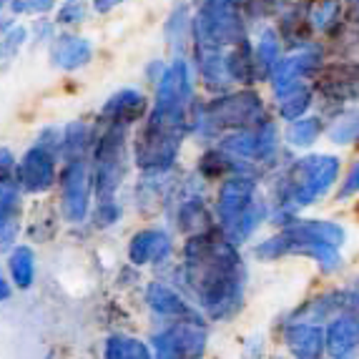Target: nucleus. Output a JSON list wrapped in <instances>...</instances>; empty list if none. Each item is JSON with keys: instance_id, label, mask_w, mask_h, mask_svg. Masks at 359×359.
I'll use <instances>...</instances> for the list:
<instances>
[{"instance_id": "c9c22d12", "label": "nucleus", "mask_w": 359, "mask_h": 359, "mask_svg": "<svg viewBox=\"0 0 359 359\" xmlns=\"http://www.w3.org/2000/svg\"><path fill=\"white\" fill-rule=\"evenodd\" d=\"M15 168V156L11 149H0V176H13Z\"/></svg>"}, {"instance_id": "f257e3e1", "label": "nucleus", "mask_w": 359, "mask_h": 359, "mask_svg": "<svg viewBox=\"0 0 359 359\" xmlns=\"http://www.w3.org/2000/svg\"><path fill=\"white\" fill-rule=\"evenodd\" d=\"M181 282L211 319H229L244 304V264L224 231L194 233L184 244Z\"/></svg>"}, {"instance_id": "79ce46f5", "label": "nucleus", "mask_w": 359, "mask_h": 359, "mask_svg": "<svg viewBox=\"0 0 359 359\" xmlns=\"http://www.w3.org/2000/svg\"><path fill=\"white\" fill-rule=\"evenodd\" d=\"M239 3H241V0H239Z\"/></svg>"}, {"instance_id": "bb28decb", "label": "nucleus", "mask_w": 359, "mask_h": 359, "mask_svg": "<svg viewBox=\"0 0 359 359\" xmlns=\"http://www.w3.org/2000/svg\"><path fill=\"white\" fill-rule=\"evenodd\" d=\"M163 33H166L168 46L174 50H184V43L191 38V15H189V8L176 6L168 15L166 25H163Z\"/></svg>"}, {"instance_id": "20e7f679", "label": "nucleus", "mask_w": 359, "mask_h": 359, "mask_svg": "<svg viewBox=\"0 0 359 359\" xmlns=\"http://www.w3.org/2000/svg\"><path fill=\"white\" fill-rule=\"evenodd\" d=\"M184 136V126L146 114L144 123L133 138V161L146 176L168 174L179 161Z\"/></svg>"}, {"instance_id": "4be33fe9", "label": "nucleus", "mask_w": 359, "mask_h": 359, "mask_svg": "<svg viewBox=\"0 0 359 359\" xmlns=\"http://www.w3.org/2000/svg\"><path fill=\"white\" fill-rule=\"evenodd\" d=\"M176 226H179V231L189 233V236L214 229L211 226V214H209V209H206L204 198L194 194V196H186L184 201H179Z\"/></svg>"}, {"instance_id": "423d86ee", "label": "nucleus", "mask_w": 359, "mask_h": 359, "mask_svg": "<svg viewBox=\"0 0 359 359\" xmlns=\"http://www.w3.org/2000/svg\"><path fill=\"white\" fill-rule=\"evenodd\" d=\"M339 176V161L334 156H306L289 166L282 179L279 204L287 209H299L319 201L330 194Z\"/></svg>"}, {"instance_id": "7ed1b4c3", "label": "nucleus", "mask_w": 359, "mask_h": 359, "mask_svg": "<svg viewBox=\"0 0 359 359\" xmlns=\"http://www.w3.org/2000/svg\"><path fill=\"white\" fill-rule=\"evenodd\" d=\"M264 103L254 90L241 93H222L216 101L201 106L198 103L194 116L191 131L198 136H219L224 131H244L264 123Z\"/></svg>"}, {"instance_id": "2f4dec72", "label": "nucleus", "mask_w": 359, "mask_h": 359, "mask_svg": "<svg viewBox=\"0 0 359 359\" xmlns=\"http://www.w3.org/2000/svg\"><path fill=\"white\" fill-rule=\"evenodd\" d=\"M8 8L11 13L18 18V15H36V18H43L48 15L50 11L58 8V0H8Z\"/></svg>"}, {"instance_id": "412c9836", "label": "nucleus", "mask_w": 359, "mask_h": 359, "mask_svg": "<svg viewBox=\"0 0 359 359\" xmlns=\"http://www.w3.org/2000/svg\"><path fill=\"white\" fill-rule=\"evenodd\" d=\"M90 141H93V126L86 121H71L60 126V163L88 158Z\"/></svg>"}, {"instance_id": "473e14b6", "label": "nucleus", "mask_w": 359, "mask_h": 359, "mask_svg": "<svg viewBox=\"0 0 359 359\" xmlns=\"http://www.w3.org/2000/svg\"><path fill=\"white\" fill-rule=\"evenodd\" d=\"M330 138L334 144H354L359 141V111L352 116H344L330 128Z\"/></svg>"}, {"instance_id": "6e6552de", "label": "nucleus", "mask_w": 359, "mask_h": 359, "mask_svg": "<svg viewBox=\"0 0 359 359\" xmlns=\"http://www.w3.org/2000/svg\"><path fill=\"white\" fill-rule=\"evenodd\" d=\"M58 156L50 154L48 149H43L41 144H33L20 158H15L13 179H15L23 194H33V196L48 194L58 181Z\"/></svg>"}, {"instance_id": "2eb2a0df", "label": "nucleus", "mask_w": 359, "mask_h": 359, "mask_svg": "<svg viewBox=\"0 0 359 359\" xmlns=\"http://www.w3.org/2000/svg\"><path fill=\"white\" fill-rule=\"evenodd\" d=\"M319 58H322V53L317 48H302L294 55H289V58H279V63H276L269 76L271 83H274V93H282V90L306 81L322 63Z\"/></svg>"}, {"instance_id": "393cba45", "label": "nucleus", "mask_w": 359, "mask_h": 359, "mask_svg": "<svg viewBox=\"0 0 359 359\" xmlns=\"http://www.w3.org/2000/svg\"><path fill=\"white\" fill-rule=\"evenodd\" d=\"M276 101H279V114L284 118L297 121L311 106V88L302 81V83L292 86V88L282 90V93H276Z\"/></svg>"}, {"instance_id": "4c0bfd02", "label": "nucleus", "mask_w": 359, "mask_h": 359, "mask_svg": "<svg viewBox=\"0 0 359 359\" xmlns=\"http://www.w3.org/2000/svg\"><path fill=\"white\" fill-rule=\"evenodd\" d=\"M11 297H13V284H11V279L0 271V304H3V302H8Z\"/></svg>"}, {"instance_id": "aec40b11", "label": "nucleus", "mask_w": 359, "mask_h": 359, "mask_svg": "<svg viewBox=\"0 0 359 359\" xmlns=\"http://www.w3.org/2000/svg\"><path fill=\"white\" fill-rule=\"evenodd\" d=\"M38 274V257L36 249L30 244H15L11 246V254H8V279H11L13 289H30L36 284Z\"/></svg>"}, {"instance_id": "9d476101", "label": "nucleus", "mask_w": 359, "mask_h": 359, "mask_svg": "<svg viewBox=\"0 0 359 359\" xmlns=\"http://www.w3.org/2000/svg\"><path fill=\"white\" fill-rule=\"evenodd\" d=\"M149 108V98L138 88H121L106 98V103L98 111V123L131 128L133 123H141L146 118Z\"/></svg>"}, {"instance_id": "a19ab883", "label": "nucleus", "mask_w": 359, "mask_h": 359, "mask_svg": "<svg viewBox=\"0 0 359 359\" xmlns=\"http://www.w3.org/2000/svg\"><path fill=\"white\" fill-rule=\"evenodd\" d=\"M83 3H86V0H83Z\"/></svg>"}, {"instance_id": "c85d7f7f", "label": "nucleus", "mask_w": 359, "mask_h": 359, "mask_svg": "<svg viewBox=\"0 0 359 359\" xmlns=\"http://www.w3.org/2000/svg\"><path fill=\"white\" fill-rule=\"evenodd\" d=\"M25 41H30L28 28L15 20V23L0 36V66H3V63H11V60L18 55V50L25 46Z\"/></svg>"}, {"instance_id": "6ab92c4d", "label": "nucleus", "mask_w": 359, "mask_h": 359, "mask_svg": "<svg viewBox=\"0 0 359 359\" xmlns=\"http://www.w3.org/2000/svg\"><path fill=\"white\" fill-rule=\"evenodd\" d=\"M196 66H198V78L204 81V86L216 93H224L229 86L233 83L231 73H229L226 63V50H204L196 48Z\"/></svg>"}, {"instance_id": "5701e85b", "label": "nucleus", "mask_w": 359, "mask_h": 359, "mask_svg": "<svg viewBox=\"0 0 359 359\" xmlns=\"http://www.w3.org/2000/svg\"><path fill=\"white\" fill-rule=\"evenodd\" d=\"M287 229H292L294 233L306 236L311 241H319V244L327 246H339L344 244V229L337 226L332 222H319V219H302V222H292L287 224Z\"/></svg>"}, {"instance_id": "7c9ffc66", "label": "nucleus", "mask_w": 359, "mask_h": 359, "mask_svg": "<svg viewBox=\"0 0 359 359\" xmlns=\"http://www.w3.org/2000/svg\"><path fill=\"white\" fill-rule=\"evenodd\" d=\"M309 20H314V25H317L319 30L330 33V30H334L337 25H341V6L337 3V0H322L317 13H314Z\"/></svg>"}, {"instance_id": "72a5a7b5", "label": "nucleus", "mask_w": 359, "mask_h": 359, "mask_svg": "<svg viewBox=\"0 0 359 359\" xmlns=\"http://www.w3.org/2000/svg\"><path fill=\"white\" fill-rule=\"evenodd\" d=\"M90 214H93L96 226L108 229L121 219V204L116 198H103V201H96V206H90Z\"/></svg>"}, {"instance_id": "c756f323", "label": "nucleus", "mask_w": 359, "mask_h": 359, "mask_svg": "<svg viewBox=\"0 0 359 359\" xmlns=\"http://www.w3.org/2000/svg\"><path fill=\"white\" fill-rule=\"evenodd\" d=\"M88 18V6L83 0H63L58 8H55V18L53 23L63 25V28H73V25H83Z\"/></svg>"}, {"instance_id": "ddd939ff", "label": "nucleus", "mask_w": 359, "mask_h": 359, "mask_svg": "<svg viewBox=\"0 0 359 359\" xmlns=\"http://www.w3.org/2000/svg\"><path fill=\"white\" fill-rule=\"evenodd\" d=\"M23 219V191L13 176H0V249L15 246Z\"/></svg>"}, {"instance_id": "58836bf2", "label": "nucleus", "mask_w": 359, "mask_h": 359, "mask_svg": "<svg viewBox=\"0 0 359 359\" xmlns=\"http://www.w3.org/2000/svg\"><path fill=\"white\" fill-rule=\"evenodd\" d=\"M13 23H15V18H13V15H0V36H3V33H6Z\"/></svg>"}, {"instance_id": "cd10ccee", "label": "nucleus", "mask_w": 359, "mask_h": 359, "mask_svg": "<svg viewBox=\"0 0 359 359\" xmlns=\"http://www.w3.org/2000/svg\"><path fill=\"white\" fill-rule=\"evenodd\" d=\"M322 133V121L319 118H297L289 123L287 128V141L292 146H299V149H306L319 138Z\"/></svg>"}, {"instance_id": "f8f14e48", "label": "nucleus", "mask_w": 359, "mask_h": 359, "mask_svg": "<svg viewBox=\"0 0 359 359\" xmlns=\"http://www.w3.org/2000/svg\"><path fill=\"white\" fill-rule=\"evenodd\" d=\"M146 304L156 317L166 319V322H179V319H201V311L186 302L176 287L166 282H151L146 287Z\"/></svg>"}, {"instance_id": "ea45409f", "label": "nucleus", "mask_w": 359, "mask_h": 359, "mask_svg": "<svg viewBox=\"0 0 359 359\" xmlns=\"http://www.w3.org/2000/svg\"><path fill=\"white\" fill-rule=\"evenodd\" d=\"M3 6H8V0H0V8H3Z\"/></svg>"}, {"instance_id": "0eeeda50", "label": "nucleus", "mask_w": 359, "mask_h": 359, "mask_svg": "<svg viewBox=\"0 0 359 359\" xmlns=\"http://www.w3.org/2000/svg\"><path fill=\"white\" fill-rule=\"evenodd\" d=\"M60 191V216L66 224H83L93 206V176H90L88 158L63 161L58 168Z\"/></svg>"}, {"instance_id": "dca6fc26", "label": "nucleus", "mask_w": 359, "mask_h": 359, "mask_svg": "<svg viewBox=\"0 0 359 359\" xmlns=\"http://www.w3.org/2000/svg\"><path fill=\"white\" fill-rule=\"evenodd\" d=\"M319 93L332 103H347L359 96V63H339L324 68L317 83Z\"/></svg>"}, {"instance_id": "f03ea898", "label": "nucleus", "mask_w": 359, "mask_h": 359, "mask_svg": "<svg viewBox=\"0 0 359 359\" xmlns=\"http://www.w3.org/2000/svg\"><path fill=\"white\" fill-rule=\"evenodd\" d=\"M219 226L231 244L249 239L266 219V204L257 194V181L246 174L226 176L216 201Z\"/></svg>"}, {"instance_id": "a878e982", "label": "nucleus", "mask_w": 359, "mask_h": 359, "mask_svg": "<svg viewBox=\"0 0 359 359\" xmlns=\"http://www.w3.org/2000/svg\"><path fill=\"white\" fill-rule=\"evenodd\" d=\"M276 63H279V41L271 30H264L257 50H254V76H257V81L269 78Z\"/></svg>"}, {"instance_id": "e433bc0d", "label": "nucleus", "mask_w": 359, "mask_h": 359, "mask_svg": "<svg viewBox=\"0 0 359 359\" xmlns=\"http://www.w3.org/2000/svg\"><path fill=\"white\" fill-rule=\"evenodd\" d=\"M126 0H93V13H98V15H106V13L116 11L118 6H123Z\"/></svg>"}, {"instance_id": "39448f33", "label": "nucleus", "mask_w": 359, "mask_h": 359, "mask_svg": "<svg viewBox=\"0 0 359 359\" xmlns=\"http://www.w3.org/2000/svg\"><path fill=\"white\" fill-rule=\"evenodd\" d=\"M191 38L204 50H226L244 41L239 0H196Z\"/></svg>"}, {"instance_id": "1a4fd4ad", "label": "nucleus", "mask_w": 359, "mask_h": 359, "mask_svg": "<svg viewBox=\"0 0 359 359\" xmlns=\"http://www.w3.org/2000/svg\"><path fill=\"white\" fill-rule=\"evenodd\" d=\"M259 259H279L287 257V254H304V257L317 259V264L324 271H334L339 266V252L334 246L319 244V241H311L306 236L294 233L292 229L284 226V231L274 239H266L264 244H259L254 249Z\"/></svg>"}, {"instance_id": "4468645a", "label": "nucleus", "mask_w": 359, "mask_h": 359, "mask_svg": "<svg viewBox=\"0 0 359 359\" xmlns=\"http://www.w3.org/2000/svg\"><path fill=\"white\" fill-rule=\"evenodd\" d=\"M171 252H174V244H171V236L163 229H141L128 241V262L133 266L161 264L171 257Z\"/></svg>"}, {"instance_id": "9b49d317", "label": "nucleus", "mask_w": 359, "mask_h": 359, "mask_svg": "<svg viewBox=\"0 0 359 359\" xmlns=\"http://www.w3.org/2000/svg\"><path fill=\"white\" fill-rule=\"evenodd\" d=\"M48 60L58 71H81L93 60V43L78 33H55L48 43Z\"/></svg>"}, {"instance_id": "f3484780", "label": "nucleus", "mask_w": 359, "mask_h": 359, "mask_svg": "<svg viewBox=\"0 0 359 359\" xmlns=\"http://www.w3.org/2000/svg\"><path fill=\"white\" fill-rule=\"evenodd\" d=\"M289 352L294 359H322L324 352V332L314 322H292L284 332Z\"/></svg>"}, {"instance_id": "f704fd0d", "label": "nucleus", "mask_w": 359, "mask_h": 359, "mask_svg": "<svg viewBox=\"0 0 359 359\" xmlns=\"http://www.w3.org/2000/svg\"><path fill=\"white\" fill-rule=\"evenodd\" d=\"M354 194H359V161L352 163V168L347 171V176H344V181L339 186V198H349Z\"/></svg>"}, {"instance_id": "b1692460", "label": "nucleus", "mask_w": 359, "mask_h": 359, "mask_svg": "<svg viewBox=\"0 0 359 359\" xmlns=\"http://www.w3.org/2000/svg\"><path fill=\"white\" fill-rule=\"evenodd\" d=\"M103 359H154V352L138 337L111 334L103 341Z\"/></svg>"}, {"instance_id": "a211bd4d", "label": "nucleus", "mask_w": 359, "mask_h": 359, "mask_svg": "<svg viewBox=\"0 0 359 359\" xmlns=\"http://www.w3.org/2000/svg\"><path fill=\"white\" fill-rule=\"evenodd\" d=\"M359 347V319L354 314H339L332 319L324 334V349L334 359H347Z\"/></svg>"}]
</instances>
